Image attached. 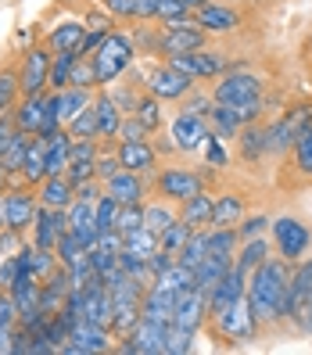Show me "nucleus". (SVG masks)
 <instances>
[{"instance_id": "nucleus-55", "label": "nucleus", "mask_w": 312, "mask_h": 355, "mask_svg": "<svg viewBox=\"0 0 312 355\" xmlns=\"http://www.w3.org/2000/svg\"><path fill=\"white\" fill-rule=\"evenodd\" d=\"M187 97H191V94H187ZM212 97H205V94H198V97H191V101H187L183 104V112H191V115H205L208 119V112H212Z\"/></svg>"}, {"instance_id": "nucleus-30", "label": "nucleus", "mask_w": 312, "mask_h": 355, "mask_svg": "<svg viewBox=\"0 0 312 355\" xmlns=\"http://www.w3.org/2000/svg\"><path fill=\"white\" fill-rule=\"evenodd\" d=\"M208 255V230H194L191 237H187V244L176 252V262H183L187 269H198Z\"/></svg>"}, {"instance_id": "nucleus-21", "label": "nucleus", "mask_w": 312, "mask_h": 355, "mask_svg": "<svg viewBox=\"0 0 312 355\" xmlns=\"http://www.w3.org/2000/svg\"><path fill=\"white\" fill-rule=\"evenodd\" d=\"M4 216H8V226L22 234V230L33 226V219H36V194H29V191H8L4 194Z\"/></svg>"}, {"instance_id": "nucleus-14", "label": "nucleus", "mask_w": 312, "mask_h": 355, "mask_svg": "<svg viewBox=\"0 0 312 355\" xmlns=\"http://www.w3.org/2000/svg\"><path fill=\"white\" fill-rule=\"evenodd\" d=\"M176 302L180 295L162 284H151L148 291H144V305H140V320H151V323H165L169 327L173 316H176Z\"/></svg>"}, {"instance_id": "nucleus-36", "label": "nucleus", "mask_w": 312, "mask_h": 355, "mask_svg": "<svg viewBox=\"0 0 312 355\" xmlns=\"http://www.w3.org/2000/svg\"><path fill=\"white\" fill-rule=\"evenodd\" d=\"M76 51H58L51 61V90H65L72 79V65H76Z\"/></svg>"}, {"instance_id": "nucleus-46", "label": "nucleus", "mask_w": 312, "mask_h": 355, "mask_svg": "<svg viewBox=\"0 0 312 355\" xmlns=\"http://www.w3.org/2000/svg\"><path fill=\"white\" fill-rule=\"evenodd\" d=\"M69 87H83V90H94V87H97L94 58H87V61H83V54L76 58V65H72V79H69Z\"/></svg>"}, {"instance_id": "nucleus-31", "label": "nucleus", "mask_w": 312, "mask_h": 355, "mask_svg": "<svg viewBox=\"0 0 312 355\" xmlns=\"http://www.w3.org/2000/svg\"><path fill=\"white\" fill-rule=\"evenodd\" d=\"M83 36H87V26H83V22H65V26H58V29L47 36V44H51L54 51H76V54H79Z\"/></svg>"}, {"instance_id": "nucleus-34", "label": "nucleus", "mask_w": 312, "mask_h": 355, "mask_svg": "<svg viewBox=\"0 0 312 355\" xmlns=\"http://www.w3.org/2000/svg\"><path fill=\"white\" fill-rule=\"evenodd\" d=\"M295 130H291L287 119H277L273 126H266V151L269 155H284L287 148H295Z\"/></svg>"}, {"instance_id": "nucleus-41", "label": "nucleus", "mask_w": 312, "mask_h": 355, "mask_svg": "<svg viewBox=\"0 0 312 355\" xmlns=\"http://www.w3.org/2000/svg\"><path fill=\"white\" fill-rule=\"evenodd\" d=\"M133 115L144 122V130H158L162 126V101L155 97V94H148V97H140L137 101V108H133Z\"/></svg>"}, {"instance_id": "nucleus-60", "label": "nucleus", "mask_w": 312, "mask_h": 355, "mask_svg": "<svg viewBox=\"0 0 312 355\" xmlns=\"http://www.w3.org/2000/svg\"><path fill=\"white\" fill-rule=\"evenodd\" d=\"M183 4H187V8H191V11H201V8L208 4V0H183Z\"/></svg>"}, {"instance_id": "nucleus-50", "label": "nucleus", "mask_w": 312, "mask_h": 355, "mask_svg": "<svg viewBox=\"0 0 312 355\" xmlns=\"http://www.w3.org/2000/svg\"><path fill=\"white\" fill-rule=\"evenodd\" d=\"M269 230V219L266 216H248L241 226H237V237H244V241H255V237H262Z\"/></svg>"}, {"instance_id": "nucleus-43", "label": "nucleus", "mask_w": 312, "mask_h": 355, "mask_svg": "<svg viewBox=\"0 0 312 355\" xmlns=\"http://www.w3.org/2000/svg\"><path fill=\"white\" fill-rule=\"evenodd\" d=\"M94 208H97V230H115V219H119V208H122V201L101 191V198L94 201Z\"/></svg>"}, {"instance_id": "nucleus-35", "label": "nucleus", "mask_w": 312, "mask_h": 355, "mask_svg": "<svg viewBox=\"0 0 312 355\" xmlns=\"http://www.w3.org/2000/svg\"><path fill=\"white\" fill-rule=\"evenodd\" d=\"M90 90H83V87H65L61 90V122H72L83 108H90Z\"/></svg>"}, {"instance_id": "nucleus-44", "label": "nucleus", "mask_w": 312, "mask_h": 355, "mask_svg": "<svg viewBox=\"0 0 312 355\" xmlns=\"http://www.w3.org/2000/svg\"><path fill=\"white\" fill-rule=\"evenodd\" d=\"M69 133H72V140H94V137H97V115H94V104H90V108H83V112L69 122Z\"/></svg>"}, {"instance_id": "nucleus-32", "label": "nucleus", "mask_w": 312, "mask_h": 355, "mask_svg": "<svg viewBox=\"0 0 312 355\" xmlns=\"http://www.w3.org/2000/svg\"><path fill=\"white\" fill-rule=\"evenodd\" d=\"M33 140H36V133L18 130V137L11 140V148H8V155L0 158V162L8 165V173H11V176H22V165H26V155H29V148H33Z\"/></svg>"}, {"instance_id": "nucleus-61", "label": "nucleus", "mask_w": 312, "mask_h": 355, "mask_svg": "<svg viewBox=\"0 0 312 355\" xmlns=\"http://www.w3.org/2000/svg\"><path fill=\"white\" fill-rule=\"evenodd\" d=\"M8 226V216H4V191H0V230Z\"/></svg>"}, {"instance_id": "nucleus-10", "label": "nucleus", "mask_w": 312, "mask_h": 355, "mask_svg": "<svg viewBox=\"0 0 312 355\" xmlns=\"http://www.w3.org/2000/svg\"><path fill=\"white\" fill-rule=\"evenodd\" d=\"M112 348V334L108 327H97L87 320H76L72 334H69V345H61L58 352H72V355H94V352H108Z\"/></svg>"}, {"instance_id": "nucleus-11", "label": "nucleus", "mask_w": 312, "mask_h": 355, "mask_svg": "<svg viewBox=\"0 0 312 355\" xmlns=\"http://www.w3.org/2000/svg\"><path fill=\"white\" fill-rule=\"evenodd\" d=\"M169 65L187 72L191 79H208V76H219L226 69V54L219 51H187V54H169Z\"/></svg>"}, {"instance_id": "nucleus-17", "label": "nucleus", "mask_w": 312, "mask_h": 355, "mask_svg": "<svg viewBox=\"0 0 312 355\" xmlns=\"http://www.w3.org/2000/svg\"><path fill=\"white\" fill-rule=\"evenodd\" d=\"M205 40V29L201 26H187V22H165V33H162V47L158 54H187V51H198Z\"/></svg>"}, {"instance_id": "nucleus-56", "label": "nucleus", "mask_w": 312, "mask_h": 355, "mask_svg": "<svg viewBox=\"0 0 312 355\" xmlns=\"http://www.w3.org/2000/svg\"><path fill=\"white\" fill-rule=\"evenodd\" d=\"M104 8H108L112 15H119V18H137L133 0H104Z\"/></svg>"}, {"instance_id": "nucleus-62", "label": "nucleus", "mask_w": 312, "mask_h": 355, "mask_svg": "<svg viewBox=\"0 0 312 355\" xmlns=\"http://www.w3.org/2000/svg\"><path fill=\"white\" fill-rule=\"evenodd\" d=\"M8 176H11V173H8V165L0 162V191H4V180H8Z\"/></svg>"}, {"instance_id": "nucleus-49", "label": "nucleus", "mask_w": 312, "mask_h": 355, "mask_svg": "<svg viewBox=\"0 0 312 355\" xmlns=\"http://www.w3.org/2000/svg\"><path fill=\"white\" fill-rule=\"evenodd\" d=\"M15 94H18V76L0 72V115H8V108L15 104Z\"/></svg>"}, {"instance_id": "nucleus-28", "label": "nucleus", "mask_w": 312, "mask_h": 355, "mask_svg": "<svg viewBox=\"0 0 312 355\" xmlns=\"http://www.w3.org/2000/svg\"><path fill=\"white\" fill-rule=\"evenodd\" d=\"M198 26H201L205 33H230V29L237 26V11L205 4V8L198 11Z\"/></svg>"}, {"instance_id": "nucleus-47", "label": "nucleus", "mask_w": 312, "mask_h": 355, "mask_svg": "<svg viewBox=\"0 0 312 355\" xmlns=\"http://www.w3.org/2000/svg\"><path fill=\"white\" fill-rule=\"evenodd\" d=\"M194 334L191 330H183L176 323H169V330H165V355H183V352H191V341Z\"/></svg>"}, {"instance_id": "nucleus-57", "label": "nucleus", "mask_w": 312, "mask_h": 355, "mask_svg": "<svg viewBox=\"0 0 312 355\" xmlns=\"http://www.w3.org/2000/svg\"><path fill=\"white\" fill-rule=\"evenodd\" d=\"M83 26H87L90 33H112V22H108V18H104V15H90L87 22H83Z\"/></svg>"}, {"instance_id": "nucleus-24", "label": "nucleus", "mask_w": 312, "mask_h": 355, "mask_svg": "<svg viewBox=\"0 0 312 355\" xmlns=\"http://www.w3.org/2000/svg\"><path fill=\"white\" fill-rule=\"evenodd\" d=\"M22 176H26V187H40L47 180V137L36 133L33 148L26 155V165H22Z\"/></svg>"}, {"instance_id": "nucleus-2", "label": "nucleus", "mask_w": 312, "mask_h": 355, "mask_svg": "<svg viewBox=\"0 0 312 355\" xmlns=\"http://www.w3.org/2000/svg\"><path fill=\"white\" fill-rule=\"evenodd\" d=\"M94 58V72H97V87H108L122 72L133 65V44L122 33H108L104 44L90 54Z\"/></svg>"}, {"instance_id": "nucleus-29", "label": "nucleus", "mask_w": 312, "mask_h": 355, "mask_svg": "<svg viewBox=\"0 0 312 355\" xmlns=\"http://www.w3.org/2000/svg\"><path fill=\"white\" fill-rule=\"evenodd\" d=\"M122 248H126V252L144 255V259H151V255L158 252V248H162V241H158L155 230H148V226H137V230H126V234H122Z\"/></svg>"}, {"instance_id": "nucleus-15", "label": "nucleus", "mask_w": 312, "mask_h": 355, "mask_svg": "<svg viewBox=\"0 0 312 355\" xmlns=\"http://www.w3.org/2000/svg\"><path fill=\"white\" fill-rule=\"evenodd\" d=\"M158 194L165 198V201H187V198H194V194H201V180H198V173H191V169H165L162 176H158Z\"/></svg>"}, {"instance_id": "nucleus-18", "label": "nucleus", "mask_w": 312, "mask_h": 355, "mask_svg": "<svg viewBox=\"0 0 312 355\" xmlns=\"http://www.w3.org/2000/svg\"><path fill=\"white\" fill-rule=\"evenodd\" d=\"M65 212H69V230H72V234L87 244V248H94V241H97V234H101V230H97V208H94V201H79V198H76Z\"/></svg>"}, {"instance_id": "nucleus-19", "label": "nucleus", "mask_w": 312, "mask_h": 355, "mask_svg": "<svg viewBox=\"0 0 312 355\" xmlns=\"http://www.w3.org/2000/svg\"><path fill=\"white\" fill-rule=\"evenodd\" d=\"M119 162H122V169L126 173H151L155 169V162H158V151L151 148L148 140H122L119 144Z\"/></svg>"}, {"instance_id": "nucleus-3", "label": "nucleus", "mask_w": 312, "mask_h": 355, "mask_svg": "<svg viewBox=\"0 0 312 355\" xmlns=\"http://www.w3.org/2000/svg\"><path fill=\"white\" fill-rule=\"evenodd\" d=\"M212 320H216L219 338H226V341H248L259 330V323L252 316V305H248V295H241L237 302H230L226 309L212 312Z\"/></svg>"}, {"instance_id": "nucleus-13", "label": "nucleus", "mask_w": 312, "mask_h": 355, "mask_svg": "<svg viewBox=\"0 0 312 355\" xmlns=\"http://www.w3.org/2000/svg\"><path fill=\"white\" fill-rule=\"evenodd\" d=\"M212 130H208V119L205 115H191V112H180L173 122V144L180 151H198L208 144Z\"/></svg>"}, {"instance_id": "nucleus-7", "label": "nucleus", "mask_w": 312, "mask_h": 355, "mask_svg": "<svg viewBox=\"0 0 312 355\" xmlns=\"http://www.w3.org/2000/svg\"><path fill=\"white\" fill-rule=\"evenodd\" d=\"M51 87V54L47 47H33L22 61V72H18V90L26 97H36Z\"/></svg>"}, {"instance_id": "nucleus-40", "label": "nucleus", "mask_w": 312, "mask_h": 355, "mask_svg": "<svg viewBox=\"0 0 312 355\" xmlns=\"http://www.w3.org/2000/svg\"><path fill=\"white\" fill-rule=\"evenodd\" d=\"M180 216L169 208V201H158V205H144V226L155 230V234H162L165 226H173Z\"/></svg>"}, {"instance_id": "nucleus-39", "label": "nucleus", "mask_w": 312, "mask_h": 355, "mask_svg": "<svg viewBox=\"0 0 312 355\" xmlns=\"http://www.w3.org/2000/svg\"><path fill=\"white\" fill-rule=\"evenodd\" d=\"M155 284H162V287H169V291H176V295H180V291H191L194 287V269H187L183 262H173Z\"/></svg>"}, {"instance_id": "nucleus-52", "label": "nucleus", "mask_w": 312, "mask_h": 355, "mask_svg": "<svg viewBox=\"0 0 312 355\" xmlns=\"http://www.w3.org/2000/svg\"><path fill=\"white\" fill-rule=\"evenodd\" d=\"M119 173H122L119 155H97V180H101V183H108V180L119 176Z\"/></svg>"}, {"instance_id": "nucleus-58", "label": "nucleus", "mask_w": 312, "mask_h": 355, "mask_svg": "<svg viewBox=\"0 0 312 355\" xmlns=\"http://www.w3.org/2000/svg\"><path fill=\"white\" fill-rule=\"evenodd\" d=\"M133 8H137V18H151L158 11V0H133Z\"/></svg>"}, {"instance_id": "nucleus-4", "label": "nucleus", "mask_w": 312, "mask_h": 355, "mask_svg": "<svg viewBox=\"0 0 312 355\" xmlns=\"http://www.w3.org/2000/svg\"><path fill=\"white\" fill-rule=\"evenodd\" d=\"M259 97H262V79L252 72H226L212 90V101L226 104V108H241V104L259 101Z\"/></svg>"}, {"instance_id": "nucleus-59", "label": "nucleus", "mask_w": 312, "mask_h": 355, "mask_svg": "<svg viewBox=\"0 0 312 355\" xmlns=\"http://www.w3.org/2000/svg\"><path fill=\"white\" fill-rule=\"evenodd\" d=\"M15 327H0V352H15Z\"/></svg>"}, {"instance_id": "nucleus-38", "label": "nucleus", "mask_w": 312, "mask_h": 355, "mask_svg": "<svg viewBox=\"0 0 312 355\" xmlns=\"http://www.w3.org/2000/svg\"><path fill=\"white\" fill-rule=\"evenodd\" d=\"M241 198L237 194H223L216 198V208H212V226H234L241 219Z\"/></svg>"}, {"instance_id": "nucleus-37", "label": "nucleus", "mask_w": 312, "mask_h": 355, "mask_svg": "<svg viewBox=\"0 0 312 355\" xmlns=\"http://www.w3.org/2000/svg\"><path fill=\"white\" fill-rule=\"evenodd\" d=\"M262 155H266V130L262 126H244L241 130V158L259 162Z\"/></svg>"}, {"instance_id": "nucleus-53", "label": "nucleus", "mask_w": 312, "mask_h": 355, "mask_svg": "<svg viewBox=\"0 0 312 355\" xmlns=\"http://www.w3.org/2000/svg\"><path fill=\"white\" fill-rule=\"evenodd\" d=\"M148 137V130H144V122L130 112L126 119H122V126H119V140H144Z\"/></svg>"}, {"instance_id": "nucleus-5", "label": "nucleus", "mask_w": 312, "mask_h": 355, "mask_svg": "<svg viewBox=\"0 0 312 355\" xmlns=\"http://www.w3.org/2000/svg\"><path fill=\"white\" fill-rule=\"evenodd\" d=\"M291 320L302 334H312V262H302L291 273Z\"/></svg>"}, {"instance_id": "nucleus-33", "label": "nucleus", "mask_w": 312, "mask_h": 355, "mask_svg": "<svg viewBox=\"0 0 312 355\" xmlns=\"http://www.w3.org/2000/svg\"><path fill=\"white\" fill-rule=\"evenodd\" d=\"M208 130L212 137H234L241 130V119L234 108H226V104H212V112H208Z\"/></svg>"}, {"instance_id": "nucleus-20", "label": "nucleus", "mask_w": 312, "mask_h": 355, "mask_svg": "<svg viewBox=\"0 0 312 355\" xmlns=\"http://www.w3.org/2000/svg\"><path fill=\"white\" fill-rule=\"evenodd\" d=\"M36 201L44 208H61V212H65V208L76 201V183L65 173H61V176H47L44 183L36 187Z\"/></svg>"}, {"instance_id": "nucleus-16", "label": "nucleus", "mask_w": 312, "mask_h": 355, "mask_svg": "<svg viewBox=\"0 0 312 355\" xmlns=\"http://www.w3.org/2000/svg\"><path fill=\"white\" fill-rule=\"evenodd\" d=\"M205 316H208V295H205V291H201V287L180 291V302H176V316H173V323L183 327V330H191V334H198V327L205 323Z\"/></svg>"}, {"instance_id": "nucleus-23", "label": "nucleus", "mask_w": 312, "mask_h": 355, "mask_svg": "<svg viewBox=\"0 0 312 355\" xmlns=\"http://www.w3.org/2000/svg\"><path fill=\"white\" fill-rule=\"evenodd\" d=\"M94 115H97V137H119L122 112H119V101L112 94L94 97Z\"/></svg>"}, {"instance_id": "nucleus-48", "label": "nucleus", "mask_w": 312, "mask_h": 355, "mask_svg": "<svg viewBox=\"0 0 312 355\" xmlns=\"http://www.w3.org/2000/svg\"><path fill=\"white\" fill-rule=\"evenodd\" d=\"M137 226H144V205H122L119 219H115V230L126 234V230H137Z\"/></svg>"}, {"instance_id": "nucleus-22", "label": "nucleus", "mask_w": 312, "mask_h": 355, "mask_svg": "<svg viewBox=\"0 0 312 355\" xmlns=\"http://www.w3.org/2000/svg\"><path fill=\"white\" fill-rule=\"evenodd\" d=\"M104 194L119 198L122 205H144V180H140V173L122 169L119 176H112L108 183H104Z\"/></svg>"}, {"instance_id": "nucleus-45", "label": "nucleus", "mask_w": 312, "mask_h": 355, "mask_svg": "<svg viewBox=\"0 0 312 355\" xmlns=\"http://www.w3.org/2000/svg\"><path fill=\"white\" fill-rule=\"evenodd\" d=\"M295 165L305 176H312V122L295 137Z\"/></svg>"}, {"instance_id": "nucleus-12", "label": "nucleus", "mask_w": 312, "mask_h": 355, "mask_svg": "<svg viewBox=\"0 0 312 355\" xmlns=\"http://www.w3.org/2000/svg\"><path fill=\"white\" fill-rule=\"evenodd\" d=\"M191 90H194V79L180 69H173V65H162L148 76V94H155L158 101H180Z\"/></svg>"}, {"instance_id": "nucleus-51", "label": "nucleus", "mask_w": 312, "mask_h": 355, "mask_svg": "<svg viewBox=\"0 0 312 355\" xmlns=\"http://www.w3.org/2000/svg\"><path fill=\"white\" fill-rule=\"evenodd\" d=\"M187 11H191V8H187L183 0H158V11H155V15L165 18V22H183Z\"/></svg>"}, {"instance_id": "nucleus-27", "label": "nucleus", "mask_w": 312, "mask_h": 355, "mask_svg": "<svg viewBox=\"0 0 312 355\" xmlns=\"http://www.w3.org/2000/svg\"><path fill=\"white\" fill-rule=\"evenodd\" d=\"M15 115V126L26 130V133H40V126H44V94L36 97H26L18 108L11 112Z\"/></svg>"}, {"instance_id": "nucleus-9", "label": "nucleus", "mask_w": 312, "mask_h": 355, "mask_svg": "<svg viewBox=\"0 0 312 355\" xmlns=\"http://www.w3.org/2000/svg\"><path fill=\"white\" fill-rule=\"evenodd\" d=\"M165 323H151V320H140L130 334H126V345H119V352L126 355H165Z\"/></svg>"}, {"instance_id": "nucleus-26", "label": "nucleus", "mask_w": 312, "mask_h": 355, "mask_svg": "<svg viewBox=\"0 0 312 355\" xmlns=\"http://www.w3.org/2000/svg\"><path fill=\"white\" fill-rule=\"evenodd\" d=\"M266 255H269V244H266L262 237H255V241H248V244L241 248V255H234V269H237L244 280H252L255 269L266 262Z\"/></svg>"}, {"instance_id": "nucleus-54", "label": "nucleus", "mask_w": 312, "mask_h": 355, "mask_svg": "<svg viewBox=\"0 0 312 355\" xmlns=\"http://www.w3.org/2000/svg\"><path fill=\"white\" fill-rule=\"evenodd\" d=\"M18 137V126H15V115H0V158L8 155L11 140Z\"/></svg>"}, {"instance_id": "nucleus-6", "label": "nucleus", "mask_w": 312, "mask_h": 355, "mask_svg": "<svg viewBox=\"0 0 312 355\" xmlns=\"http://www.w3.org/2000/svg\"><path fill=\"white\" fill-rule=\"evenodd\" d=\"M269 230H273V241H277L280 255H284L287 262H298V259L309 252V244H312L309 226H305V223H298V219H291V216L273 219V223H269Z\"/></svg>"}, {"instance_id": "nucleus-8", "label": "nucleus", "mask_w": 312, "mask_h": 355, "mask_svg": "<svg viewBox=\"0 0 312 355\" xmlns=\"http://www.w3.org/2000/svg\"><path fill=\"white\" fill-rule=\"evenodd\" d=\"M69 234V212L61 208H36V219H33V244L44 248V252H54L58 241Z\"/></svg>"}, {"instance_id": "nucleus-42", "label": "nucleus", "mask_w": 312, "mask_h": 355, "mask_svg": "<svg viewBox=\"0 0 312 355\" xmlns=\"http://www.w3.org/2000/svg\"><path fill=\"white\" fill-rule=\"evenodd\" d=\"M191 234H194V226H187L183 219H176L173 226H165V230H162V234H158V241H162V248H165V252H173V255H176L180 248L187 244V237H191Z\"/></svg>"}, {"instance_id": "nucleus-25", "label": "nucleus", "mask_w": 312, "mask_h": 355, "mask_svg": "<svg viewBox=\"0 0 312 355\" xmlns=\"http://www.w3.org/2000/svg\"><path fill=\"white\" fill-rule=\"evenodd\" d=\"M212 208H216V201L208 198V194H194V198L183 201L180 219L187 226H194V230H208V226H212Z\"/></svg>"}, {"instance_id": "nucleus-1", "label": "nucleus", "mask_w": 312, "mask_h": 355, "mask_svg": "<svg viewBox=\"0 0 312 355\" xmlns=\"http://www.w3.org/2000/svg\"><path fill=\"white\" fill-rule=\"evenodd\" d=\"M248 305L259 327L277 323L291 312V269L287 259H266L248 280Z\"/></svg>"}]
</instances>
